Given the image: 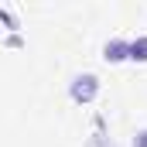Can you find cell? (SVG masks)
I'll use <instances>...</instances> for the list:
<instances>
[{"label": "cell", "mask_w": 147, "mask_h": 147, "mask_svg": "<svg viewBox=\"0 0 147 147\" xmlns=\"http://www.w3.org/2000/svg\"><path fill=\"white\" fill-rule=\"evenodd\" d=\"M69 96H72V103L89 106V103L99 96V79H96L92 72H79V75H72V82H69Z\"/></svg>", "instance_id": "6da1fadb"}, {"label": "cell", "mask_w": 147, "mask_h": 147, "mask_svg": "<svg viewBox=\"0 0 147 147\" xmlns=\"http://www.w3.org/2000/svg\"><path fill=\"white\" fill-rule=\"evenodd\" d=\"M103 58H106V62H123V58H130V41L110 38V41L103 45Z\"/></svg>", "instance_id": "7a4b0ae2"}, {"label": "cell", "mask_w": 147, "mask_h": 147, "mask_svg": "<svg viewBox=\"0 0 147 147\" xmlns=\"http://www.w3.org/2000/svg\"><path fill=\"white\" fill-rule=\"evenodd\" d=\"M130 62H147V34L130 41Z\"/></svg>", "instance_id": "3957f363"}, {"label": "cell", "mask_w": 147, "mask_h": 147, "mask_svg": "<svg viewBox=\"0 0 147 147\" xmlns=\"http://www.w3.org/2000/svg\"><path fill=\"white\" fill-rule=\"evenodd\" d=\"M86 147H116V140H113V137H106V134H92Z\"/></svg>", "instance_id": "277c9868"}, {"label": "cell", "mask_w": 147, "mask_h": 147, "mask_svg": "<svg viewBox=\"0 0 147 147\" xmlns=\"http://www.w3.org/2000/svg\"><path fill=\"white\" fill-rule=\"evenodd\" d=\"M130 147H147V127L134 134V140H130Z\"/></svg>", "instance_id": "5b68a950"}]
</instances>
